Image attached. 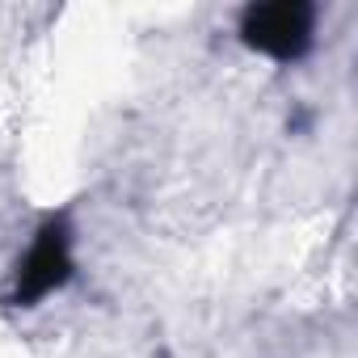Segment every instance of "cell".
I'll return each instance as SVG.
<instances>
[{"label":"cell","mask_w":358,"mask_h":358,"mask_svg":"<svg viewBox=\"0 0 358 358\" xmlns=\"http://www.w3.org/2000/svg\"><path fill=\"white\" fill-rule=\"evenodd\" d=\"M316 9L308 0H274V5H253L241 17V38L274 59H299L312 47Z\"/></svg>","instance_id":"cell-1"},{"label":"cell","mask_w":358,"mask_h":358,"mask_svg":"<svg viewBox=\"0 0 358 358\" xmlns=\"http://www.w3.org/2000/svg\"><path fill=\"white\" fill-rule=\"evenodd\" d=\"M72 278V236H68V224L64 220H47L30 245V253L22 257L17 266V278H13V303L17 308H30L38 303L43 295H51L55 287H64Z\"/></svg>","instance_id":"cell-2"}]
</instances>
